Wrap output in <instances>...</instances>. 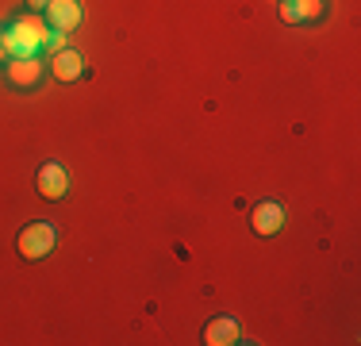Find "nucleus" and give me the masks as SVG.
Returning <instances> with one entry per match:
<instances>
[{
  "label": "nucleus",
  "mask_w": 361,
  "mask_h": 346,
  "mask_svg": "<svg viewBox=\"0 0 361 346\" xmlns=\"http://www.w3.org/2000/svg\"><path fill=\"white\" fill-rule=\"evenodd\" d=\"M42 12H47V28L50 31H62V35L77 31V28H81V20H85L81 0H50Z\"/></svg>",
  "instance_id": "7ed1b4c3"
},
{
  "label": "nucleus",
  "mask_w": 361,
  "mask_h": 346,
  "mask_svg": "<svg viewBox=\"0 0 361 346\" xmlns=\"http://www.w3.org/2000/svg\"><path fill=\"white\" fill-rule=\"evenodd\" d=\"M35 185H39L42 201H62V196L70 193V169H66L62 162H47V166L39 169Z\"/></svg>",
  "instance_id": "20e7f679"
},
{
  "label": "nucleus",
  "mask_w": 361,
  "mask_h": 346,
  "mask_svg": "<svg viewBox=\"0 0 361 346\" xmlns=\"http://www.w3.org/2000/svg\"><path fill=\"white\" fill-rule=\"evenodd\" d=\"M0 62H8V39H4V23H0Z\"/></svg>",
  "instance_id": "9d476101"
},
{
  "label": "nucleus",
  "mask_w": 361,
  "mask_h": 346,
  "mask_svg": "<svg viewBox=\"0 0 361 346\" xmlns=\"http://www.w3.org/2000/svg\"><path fill=\"white\" fill-rule=\"evenodd\" d=\"M47 73H50V66L42 54H23V58H8L4 62V81L16 93H35L47 81Z\"/></svg>",
  "instance_id": "f257e3e1"
},
{
  "label": "nucleus",
  "mask_w": 361,
  "mask_h": 346,
  "mask_svg": "<svg viewBox=\"0 0 361 346\" xmlns=\"http://www.w3.org/2000/svg\"><path fill=\"white\" fill-rule=\"evenodd\" d=\"M54 242H58V231H54V223H31V227H23L20 231V254L27 258V262H39V258H47L50 250H54Z\"/></svg>",
  "instance_id": "f03ea898"
},
{
  "label": "nucleus",
  "mask_w": 361,
  "mask_h": 346,
  "mask_svg": "<svg viewBox=\"0 0 361 346\" xmlns=\"http://www.w3.org/2000/svg\"><path fill=\"white\" fill-rule=\"evenodd\" d=\"M281 20L285 23H304V0H281Z\"/></svg>",
  "instance_id": "6e6552de"
},
{
  "label": "nucleus",
  "mask_w": 361,
  "mask_h": 346,
  "mask_svg": "<svg viewBox=\"0 0 361 346\" xmlns=\"http://www.w3.org/2000/svg\"><path fill=\"white\" fill-rule=\"evenodd\" d=\"M204 342L208 346H235V342H243V331H238L235 319L219 316V319H212V323L204 327Z\"/></svg>",
  "instance_id": "0eeeda50"
},
{
  "label": "nucleus",
  "mask_w": 361,
  "mask_h": 346,
  "mask_svg": "<svg viewBox=\"0 0 361 346\" xmlns=\"http://www.w3.org/2000/svg\"><path fill=\"white\" fill-rule=\"evenodd\" d=\"M304 20H307V23L326 20V0H304Z\"/></svg>",
  "instance_id": "1a4fd4ad"
},
{
  "label": "nucleus",
  "mask_w": 361,
  "mask_h": 346,
  "mask_svg": "<svg viewBox=\"0 0 361 346\" xmlns=\"http://www.w3.org/2000/svg\"><path fill=\"white\" fill-rule=\"evenodd\" d=\"M47 66H50V77H54V81H77V77H85V54L73 47L54 50Z\"/></svg>",
  "instance_id": "39448f33"
},
{
  "label": "nucleus",
  "mask_w": 361,
  "mask_h": 346,
  "mask_svg": "<svg viewBox=\"0 0 361 346\" xmlns=\"http://www.w3.org/2000/svg\"><path fill=\"white\" fill-rule=\"evenodd\" d=\"M50 4V0H27V8H31V12H39V8H47Z\"/></svg>",
  "instance_id": "9b49d317"
},
{
  "label": "nucleus",
  "mask_w": 361,
  "mask_h": 346,
  "mask_svg": "<svg viewBox=\"0 0 361 346\" xmlns=\"http://www.w3.org/2000/svg\"><path fill=\"white\" fill-rule=\"evenodd\" d=\"M250 227H254L262 239H273L281 227H285V208H281L277 201H262V204L250 212Z\"/></svg>",
  "instance_id": "423d86ee"
}]
</instances>
